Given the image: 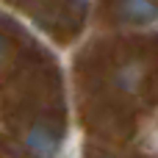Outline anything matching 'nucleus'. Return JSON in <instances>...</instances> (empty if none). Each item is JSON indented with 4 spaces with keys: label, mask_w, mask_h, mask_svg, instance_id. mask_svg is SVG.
Returning <instances> with one entry per match:
<instances>
[{
    "label": "nucleus",
    "mask_w": 158,
    "mask_h": 158,
    "mask_svg": "<svg viewBox=\"0 0 158 158\" xmlns=\"http://www.w3.org/2000/svg\"><path fill=\"white\" fill-rule=\"evenodd\" d=\"M25 153L31 158H56L58 156V133L47 122H36L25 133Z\"/></svg>",
    "instance_id": "f257e3e1"
},
{
    "label": "nucleus",
    "mask_w": 158,
    "mask_h": 158,
    "mask_svg": "<svg viewBox=\"0 0 158 158\" xmlns=\"http://www.w3.org/2000/svg\"><path fill=\"white\" fill-rule=\"evenodd\" d=\"M117 14L125 22L147 25L158 19V3L156 0H117Z\"/></svg>",
    "instance_id": "f03ea898"
},
{
    "label": "nucleus",
    "mask_w": 158,
    "mask_h": 158,
    "mask_svg": "<svg viewBox=\"0 0 158 158\" xmlns=\"http://www.w3.org/2000/svg\"><path fill=\"white\" fill-rule=\"evenodd\" d=\"M142 83H144V64L142 61H128L114 72V86L119 92H125V94L139 92Z\"/></svg>",
    "instance_id": "7ed1b4c3"
},
{
    "label": "nucleus",
    "mask_w": 158,
    "mask_h": 158,
    "mask_svg": "<svg viewBox=\"0 0 158 158\" xmlns=\"http://www.w3.org/2000/svg\"><path fill=\"white\" fill-rule=\"evenodd\" d=\"M6 50H8V44H6V39H3V36H0V61H3V58H6Z\"/></svg>",
    "instance_id": "20e7f679"
}]
</instances>
